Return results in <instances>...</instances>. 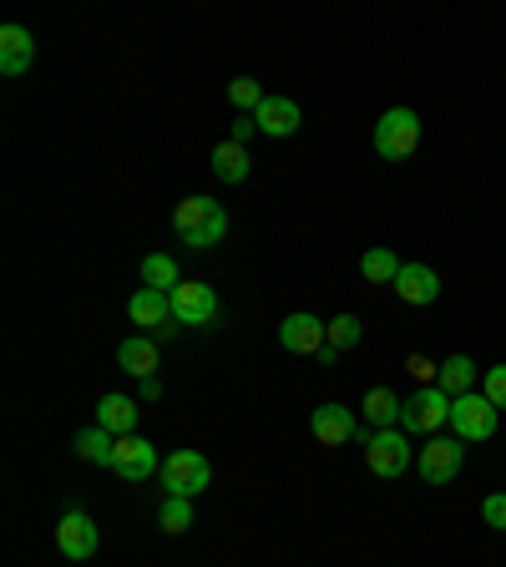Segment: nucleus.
Segmentation results:
<instances>
[{
	"mask_svg": "<svg viewBox=\"0 0 506 567\" xmlns=\"http://www.w3.org/2000/svg\"><path fill=\"white\" fill-rule=\"evenodd\" d=\"M461 461H466V441L461 436H431L415 456V472H421L425 486H446L461 476Z\"/></svg>",
	"mask_w": 506,
	"mask_h": 567,
	"instance_id": "obj_5",
	"label": "nucleus"
},
{
	"mask_svg": "<svg viewBox=\"0 0 506 567\" xmlns=\"http://www.w3.org/2000/svg\"><path fill=\"white\" fill-rule=\"evenodd\" d=\"M401 431H425V436H441V425H451V395L441 385H421L411 401L401 405Z\"/></svg>",
	"mask_w": 506,
	"mask_h": 567,
	"instance_id": "obj_4",
	"label": "nucleus"
},
{
	"mask_svg": "<svg viewBox=\"0 0 506 567\" xmlns=\"http://www.w3.org/2000/svg\"><path fill=\"white\" fill-rule=\"evenodd\" d=\"M401 405H405V401H395V390L375 385V390H365V405H360V411H365L370 421H375L380 431H385V425H395V421H401Z\"/></svg>",
	"mask_w": 506,
	"mask_h": 567,
	"instance_id": "obj_23",
	"label": "nucleus"
},
{
	"mask_svg": "<svg viewBox=\"0 0 506 567\" xmlns=\"http://www.w3.org/2000/svg\"><path fill=\"white\" fill-rule=\"evenodd\" d=\"M96 543H102V532H96V522L86 517V512L71 507L66 517L56 522V547H61V557H71V563H86V557H96Z\"/></svg>",
	"mask_w": 506,
	"mask_h": 567,
	"instance_id": "obj_10",
	"label": "nucleus"
},
{
	"mask_svg": "<svg viewBox=\"0 0 506 567\" xmlns=\"http://www.w3.org/2000/svg\"><path fill=\"white\" fill-rule=\"evenodd\" d=\"M173 228L188 248H213V244H224V234H228V213H224V203L193 193V198H183L173 208Z\"/></svg>",
	"mask_w": 506,
	"mask_h": 567,
	"instance_id": "obj_1",
	"label": "nucleus"
},
{
	"mask_svg": "<svg viewBox=\"0 0 506 567\" xmlns=\"http://www.w3.org/2000/svg\"><path fill=\"white\" fill-rule=\"evenodd\" d=\"M153 472H163L153 441L147 436H117V456H112V476H122L127 486L153 482Z\"/></svg>",
	"mask_w": 506,
	"mask_h": 567,
	"instance_id": "obj_8",
	"label": "nucleus"
},
{
	"mask_svg": "<svg viewBox=\"0 0 506 567\" xmlns=\"http://www.w3.org/2000/svg\"><path fill=\"white\" fill-rule=\"evenodd\" d=\"M96 425L112 436H137V401L132 395H102L96 401Z\"/></svg>",
	"mask_w": 506,
	"mask_h": 567,
	"instance_id": "obj_17",
	"label": "nucleus"
},
{
	"mask_svg": "<svg viewBox=\"0 0 506 567\" xmlns=\"http://www.w3.org/2000/svg\"><path fill=\"white\" fill-rule=\"evenodd\" d=\"M395 299L411 309H425L441 299V274L431 269V264H401V274H395Z\"/></svg>",
	"mask_w": 506,
	"mask_h": 567,
	"instance_id": "obj_11",
	"label": "nucleus"
},
{
	"mask_svg": "<svg viewBox=\"0 0 506 567\" xmlns=\"http://www.w3.org/2000/svg\"><path fill=\"white\" fill-rule=\"evenodd\" d=\"M299 102H289V96H264V106L254 112V127L264 132V137H295L299 132Z\"/></svg>",
	"mask_w": 506,
	"mask_h": 567,
	"instance_id": "obj_14",
	"label": "nucleus"
},
{
	"mask_svg": "<svg viewBox=\"0 0 506 567\" xmlns=\"http://www.w3.org/2000/svg\"><path fill=\"white\" fill-rule=\"evenodd\" d=\"M157 482H163L167 496H198L213 486V466L208 456H198V451H173V456H163V472H157Z\"/></svg>",
	"mask_w": 506,
	"mask_h": 567,
	"instance_id": "obj_3",
	"label": "nucleus"
},
{
	"mask_svg": "<svg viewBox=\"0 0 506 567\" xmlns=\"http://www.w3.org/2000/svg\"><path fill=\"white\" fill-rule=\"evenodd\" d=\"M35 61V41L25 25H0V76H25Z\"/></svg>",
	"mask_w": 506,
	"mask_h": 567,
	"instance_id": "obj_13",
	"label": "nucleus"
},
{
	"mask_svg": "<svg viewBox=\"0 0 506 567\" xmlns=\"http://www.w3.org/2000/svg\"><path fill=\"white\" fill-rule=\"evenodd\" d=\"M157 527H163L167 537H183V532L193 527V502L188 496H163V507H157Z\"/></svg>",
	"mask_w": 506,
	"mask_h": 567,
	"instance_id": "obj_24",
	"label": "nucleus"
},
{
	"mask_svg": "<svg viewBox=\"0 0 506 567\" xmlns=\"http://www.w3.org/2000/svg\"><path fill=\"white\" fill-rule=\"evenodd\" d=\"M213 173L224 177V183H244L248 177V153H244V142H218V147H213Z\"/></svg>",
	"mask_w": 506,
	"mask_h": 567,
	"instance_id": "obj_21",
	"label": "nucleus"
},
{
	"mask_svg": "<svg viewBox=\"0 0 506 567\" xmlns=\"http://www.w3.org/2000/svg\"><path fill=\"white\" fill-rule=\"evenodd\" d=\"M279 344L283 350H295V354H319L324 344H330V324L314 315H289L279 324Z\"/></svg>",
	"mask_w": 506,
	"mask_h": 567,
	"instance_id": "obj_12",
	"label": "nucleus"
},
{
	"mask_svg": "<svg viewBox=\"0 0 506 567\" xmlns=\"http://www.w3.org/2000/svg\"><path fill=\"white\" fill-rule=\"evenodd\" d=\"M228 102L248 106V112H259V106H264V86L254 82V76H238V82H228Z\"/></svg>",
	"mask_w": 506,
	"mask_h": 567,
	"instance_id": "obj_27",
	"label": "nucleus"
},
{
	"mask_svg": "<svg viewBox=\"0 0 506 567\" xmlns=\"http://www.w3.org/2000/svg\"><path fill=\"white\" fill-rule=\"evenodd\" d=\"M137 395H142V401H157V395H163V380H157V375H147V380H142V385H137Z\"/></svg>",
	"mask_w": 506,
	"mask_h": 567,
	"instance_id": "obj_31",
	"label": "nucleus"
},
{
	"mask_svg": "<svg viewBox=\"0 0 506 567\" xmlns=\"http://www.w3.org/2000/svg\"><path fill=\"white\" fill-rule=\"evenodd\" d=\"M177 264H173V254H147L142 259V289H163V295H173L177 289Z\"/></svg>",
	"mask_w": 506,
	"mask_h": 567,
	"instance_id": "obj_22",
	"label": "nucleus"
},
{
	"mask_svg": "<svg viewBox=\"0 0 506 567\" xmlns=\"http://www.w3.org/2000/svg\"><path fill=\"white\" fill-rule=\"evenodd\" d=\"M482 517H486V527H496V532H506V492H492L482 502Z\"/></svg>",
	"mask_w": 506,
	"mask_h": 567,
	"instance_id": "obj_29",
	"label": "nucleus"
},
{
	"mask_svg": "<svg viewBox=\"0 0 506 567\" xmlns=\"http://www.w3.org/2000/svg\"><path fill=\"white\" fill-rule=\"evenodd\" d=\"M76 456L92 461V466H112V456H117V436L112 431H102V425H86V431H76Z\"/></svg>",
	"mask_w": 506,
	"mask_h": 567,
	"instance_id": "obj_19",
	"label": "nucleus"
},
{
	"mask_svg": "<svg viewBox=\"0 0 506 567\" xmlns=\"http://www.w3.org/2000/svg\"><path fill=\"white\" fill-rule=\"evenodd\" d=\"M167 299H173V319H177V324H198V330H203V324H213V319H218V295H213V284H188V279H183Z\"/></svg>",
	"mask_w": 506,
	"mask_h": 567,
	"instance_id": "obj_9",
	"label": "nucleus"
},
{
	"mask_svg": "<svg viewBox=\"0 0 506 567\" xmlns=\"http://www.w3.org/2000/svg\"><path fill=\"white\" fill-rule=\"evenodd\" d=\"M405 370H411L421 385H436V380H441V365H436V360H425V354H411V360H405Z\"/></svg>",
	"mask_w": 506,
	"mask_h": 567,
	"instance_id": "obj_30",
	"label": "nucleus"
},
{
	"mask_svg": "<svg viewBox=\"0 0 506 567\" xmlns=\"http://www.w3.org/2000/svg\"><path fill=\"white\" fill-rule=\"evenodd\" d=\"M360 334H365V324H360L354 315L330 319V350H354V344H360Z\"/></svg>",
	"mask_w": 506,
	"mask_h": 567,
	"instance_id": "obj_26",
	"label": "nucleus"
},
{
	"mask_svg": "<svg viewBox=\"0 0 506 567\" xmlns=\"http://www.w3.org/2000/svg\"><path fill=\"white\" fill-rule=\"evenodd\" d=\"M314 441L319 446H350L354 436H360V425H354V415L344 411V405H314Z\"/></svg>",
	"mask_w": 506,
	"mask_h": 567,
	"instance_id": "obj_15",
	"label": "nucleus"
},
{
	"mask_svg": "<svg viewBox=\"0 0 506 567\" xmlns=\"http://www.w3.org/2000/svg\"><path fill=\"white\" fill-rule=\"evenodd\" d=\"M360 274H365V284H395V274H401V259H395L390 248H365Z\"/></svg>",
	"mask_w": 506,
	"mask_h": 567,
	"instance_id": "obj_25",
	"label": "nucleus"
},
{
	"mask_svg": "<svg viewBox=\"0 0 506 567\" xmlns=\"http://www.w3.org/2000/svg\"><path fill=\"white\" fill-rule=\"evenodd\" d=\"M482 395L496 405V411H506V365H492L482 375Z\"/></svg>",
	"mask_w": 506,
	"mask_h": 567,
	"instance_id": "obj_28",
	"label": "nucleus"
},
{
	"mask_svg": "<svg viewBox=\"0 0 506 567\" xmlns=\"http://www.w3.org/2000/svg\"><path fill=\"white\" fill-rule=\"evenodd\" d=\"M127 319L137 330H157V324L173 319V299H167L163 289H137V295L127 299Z\"/></svg>",
	"mask_w": 506,
	"mask_h": 567,
	"instance_id": "obj_16",
	"label": "nucleus"
},
{
	"mask_svg": "<svg viewBox=\"0 0 506 567\" xmlns=\"http://www.w3.org/2000/svg\"><path fill=\"white\" fill-rule=\"evenodd\" d=\"M496 405L486 401L482 390H466V395H456L451 401V431H456L461 441H492L496 436Z\"/></svg>",
	"mask_w": 506,
	"mask_h": 567,
	"instance_id": "obj_7",
	"label": "nucleus"
},
{
	"mask_svg": "<svg viewBox=\"0 0 506 567\" xmlns=\"http://www.w3.org/2000/svg\"><path fill=\"white\" fill-rule=\"evenodd\" d=\"M441 390H446L451 401L456 395H466V390H476V360L472 354H451V360H441Z\"/></svg>",
	"mask_w": 506,
	"mask_h": 567,
	"instance_id": "obj_20",
	"label": "nucleus"
},
{
	"mask_svg": "<svg viewBox=\"0 0 506 567\" xmlns=\"http://www.w3.org/2000/svg\"><path fill=\"white\" fill-rule=\"evenodd\" d=\"M411 441H405L401 425H385V431H375V436L365 441V466L375 476H385V482H395V476L411 472Z\"/></svg>",
	"mask_w": 506,
	"mask_h": 567,
	"instance_id": "obj_6",
	"label": "nucleus"
},
{
	"mask_svg": "<svg viewBox=\"0 0 506 567\" xmlns=\"http://www.w3.org/2000/svg\"><path fill=\"white\" fill-rule=\"evenodd\" d=\"M117 365L127 370V375H137V380L157 375V344L147 340V334H132V340L117 344Z\"/></svg>",
	"mask_w": 506,
	"mask_h": 567,
	"instance_id": "obj_18",
	"label": "nucleus"
},
{
	"mask_svg": "<svg viewBox=\"0 0 506 567\" xmlns=\"http://www.w3.org/2000/svg\"><path fill=\"white\" fill-rule=\"evenodd\" d=\"M421 147V117H415L411 106H390L385 117L375 122V153L385 163H401Z\"/></svg>",
	"mask_w": 506,
	"mask_h": 567,
	"instance_id": "obj_2",
	"label": "nucleus"
}]
</instances>
